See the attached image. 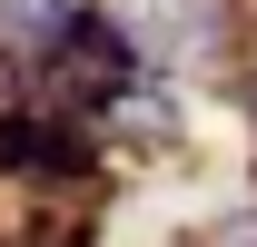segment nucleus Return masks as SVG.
<instances>
[{"label": "nucleus", "mask_w": 257, "mask_h": 247, "mask_svg": "<svg viewBox=\"0 0 257 247\" xmlns=\"http://www.w3.org/2000/svg\"><path fill=\"white\" fill-rule=\"evenodd\" d=\"M208 247H257V217H227V227H218Z\"/></svg>", "instance_id": "1"}]
</instances>
